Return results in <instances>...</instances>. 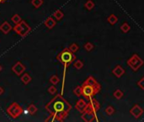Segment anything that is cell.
I'll use <instances>...</instances> for the list:
<instances>
[{
  "label": "cell",
  "mask_w": 144,
  "mask_h": 122,
  "mask_svg": "<svg viewBox=\"0 0 144 122\" xmlns=\"http://www.w3.org/2000/svg\"><path fill=\"white\" fill-rule=\"evenodd\" d=\"M120 30H121V32H124V33H126V32H128L129 30H131V26H129V24L127 22H124L122 25L120 26Z\"/></svg>",
  "instance_id": "ac0fdd59"
},
{
  "label": "cell",
  "mask_w": 144,
  "mask_h": 122,
  "mask_svg": "<svg viewBox=\"0 0 144 122\" xmlns=\"http://www.w3.org/2000/svg\"><path fill=\"white\" fill-rule=\"evenodd\" d=\"M84 7L88 10H92L94 8V3L93 2V0H88V1L85 3Z\"/></svg>",
  "instance_id": "603a6c76"
},
{
  "label": "cell",
  "mask_w": 144,
  "mask_h": 122,
  "mask_svg": "<svg viewBox=\"0 0 144 122\" xmlns=\"http://www.w3.org/2000/svg\"><path fill=\"white\" fill-rule=\"evenodd\" d=\"M25 66L21 62H20V61L16 62L12 66V71L16 75L20 76L25 72Z\"/></svg>",
  "instance_id": "ba28073f"
},
{
  "label": "cell",
  "mask_w": 144,
  "mask_h": 122,
  "mask_svg": "<svg viewBox=\"0 0 144 122\" xmlns=\"http://www.w3.org/2000/svg\"><path fill=\"white\" fill-rule=\"evenodd\" d=\"M45 108L51 114V117H53L52 120L63 121L72 109V105L62 94H57L45 104Z\"/></svg>",
  "instance_id": "6da1fadb"
},
{
  "label": "cell",
  "mask_w": 144,
  "mask_h": 122,
  "mask_svg": "<svg viewBox=\"0 0 144 122\" xmlns=\"http://www.w3.org/2000/svg\"><path fill=\"white\" fill-rule=\"evenodd\" d=\"M53 16H54L56 18V20H57V21H60V20H62V19L63 18L64 16V14L62 10H60V9H57V10H56L54 14H53Z\"/></svg>",
  "instance_id": "e0dca14e"
},
{
  "label": "cell",
  "mask_w": 144,
  "mask_h": 122,
  "mask_svg": "<svg viewBox=\"0 0 144 122\" xmlns=\"http://www.w3.org/2000/svg\"><path fill=\"white\" fill-rule=\"evenodd\" d=\"M107 21L109 22V24H111V25H115L116 24V22L118 21V18H117L115 14H111L110 16L107 18Z\"/></svg>",
  "instance_id": "2e32d148"
},
{
  "label": "cell",
  "mask_w": 144,
  "mask_h": 122,
  "mask_svg": "<svg viewBox=\"0 0 144 122\" xmlns=\"http://www.w3.org/2000/svg\"><path fill=\"white\" fill-rule=\"evenodd\" d=\"M87 106H88V103H86L83 99L80 98L79 100H78V102L76 103L75 108L76 109L79 111L80 113H83L87 109Z\"/></svg>",
  "instance_id": "8fae6325"
},
{
  "label": "cell",
  "mask_w": 144,
  "mask_h": 122,
  "mask_svg": "<svg viewBox=\"0 0 144 122\" xmlns=\"http://www.w3.org/2000/svg\"><path fill=\"white\" fill-rule=\"evenodd\" d=\"M82 87V92H83V96L84 97L85 99H89L92 98L94 95L97 94L98 93H100V91L101 89V86L98 85V86H93L90 85V84L83 82Z\"/></svg>",
  "instance_id": "3957f363"
},
{
  "label": "cell",
  "mask_w": 144,
  "mask_h": 122,
  "mask_svg": "<svg viewBox=\"0 0 144 122\" xmlns=\"http://www.w3.org/2000/svg\"><path fill=\"white\" fill-rule=\"evenodd\" d=\"M143 64H144L143 60L140 58L137 54H136V53H134V54L127 60L128 66L133 71H137L143 65Z\"/></svg>",
  "instance_id": "5b68a950"
},
{
  "label": "cell",
  "mask_w": 144,
  "mask_h": 122,
  "mask_svg": "<svg viewBox=\"0 0 144 122\" xmlns=\"http://www.w3.org/2000/svg\"><path fill=\"white\" fill-rule=\"evenodd\" d=\"M125 69L121 66V65H116L115 68L113 69V70H112V73L113 75L116 76L117 78H120L124 74H125Z\"/></svg>",
  "instance_id": "4fadbf2b"
},
{
  "label": "cell",
  "mask_w": 144,
  "mask_h": 122,
  "mask_svg": "<svg viewBox=\"0 0 144 122\" xmlns=\"http://www.w3.org/2000/svg\"><path fill=\"white\" fill-rule=\"evenodd\" d=\"M73 93L76 95L77 97H81L83 96V92H82V87L80 86H78V87H76L75 88L73 89Z\"/></svg>",
  "instance_id": "7402d4cb"
},
{
  "label": "cell",
  "mask_w": 144,
  "mask_h": 122,
  "mask_svg": "<svg viewBox=\"0 0 144 122\" xmlns=\"http://www.w3.org/2000/svg\"><path fill=\"white\" fill-rule=\"evenodd\" d=\"M31 4L36 9H39L43 4V0H31Z\"/></svg>",
  "instance_id": "ffe728a7"
},
{
  "label": "cell",
  "mask_w": 144,
  "mask_h": 122,
  "mask_svg": "<svg viewBox=\"0 0 144 122\" xmlns=\"http://www.w3.org/2000/svg\"><path fill=\"white\" fill-rule=\"evenodd\" d=\"M137 86L141 88L142 90H144V77H142L141 80L137 82Z\"/></svg>",
  "instance_id": "4dcf8cb0"
},
{
  "label": "cell",
  "mask_w": 144,
  "mask_h": 122,
  "mask_svg": "<svg viewBox=\"0 0 144 122\" xmlns=\"http://www.w3.org/2000/svg\"><path fill=\"white\" fill-rule=\"evenodd\" d=\"M100 109V104L96 99H94V98L89 99V103H88V106H87L86 110H89V111L96 113L97 111H99Z\"/></svg>",
  "instance_id": "52a82bcc"
},
{
  "label": "cell",
  "mask_w": 144,
  "mask_h": 122,
  "mask_svg": "<svg viewBox=\"0 0 144 122\" xmlns=\"http://www.w3.org/2000/svg\"><path fill=\"white\" fill-rule=\"evenodd\" d=\"M83 48H84L86 51L90 52L91 50H93L94 49V45L91 43H89V42H88V43H86L84 45H83Z\"/></svg>",
  "instance_id": "83f0119b"
},
{
  "label": "cell",
  "mask_w": 144,
  "mask_h": 122,
  "mask_svg": "<svg viewBox=\"0 0 144 122\" xmlns=\"http://www.w3.org/2000/svg\"><path fill=\"white\" fill-rule=\"evenodd\" d=\"M76 59V56L74 53L71 52L68 48H64L63 50L59 53L57 56H56V60H58L61 64H63L64 66V71H63V80H62V89L63 91L64 88V82H65V75H66V70L67 68H68L71 64Z\"/></svg>",
  "instance_id": "7a4b0ae2"
},
{
  "label": "cell",
  "mask_w": 144,
  "mask_h": 122,
  "mask_svg": "<svg viewBox=\"0 0 144 122\" xmlns=\"http://www.w3.org/2000/svg\"><path fill=\"white\" fill-rule=\"evenodd\" d=\"M68 49L71 51V52H73V53H76L77 51H78V49H79V47H78V45L77 43H72L70 46H69V48H68Z\"/></svg>",
  "instance_id": "4316f807"
},
{
  "label": "cell",
  "mask_w": 144,
  "mask_h": 122,
  "mask_svg": "<svg viewBox=\"0 0 144 122\" xmlns=\"http://www.w3.org/2000/svg\"><path fill=\"white\" fill-rule=\"evenodd\" d=\"M13 29L18 35H20L22 37H26L30 32H31V27H30L25 21H21L19 24L15 25V26Z\"/></svg>",
  "instance_id": "277c9868"
},
{
  "label": "cell",
  "mask_w": 144,
  "mask_h": 122,
  "mask_svg": "<svg viewBox=\"0 0 144 122\" xmlns=\"http://www.w3.org/2000/svg\"><path fill=\"white\" fill-rule=\"evenodd\" d=\"M1 70H2V66L0 65V72H1Z\"/></svg>",
  "instance_id": "836d02e7"
},
{
  "label": "cell",
  "mask_w": 144,
  "mask_h": 122,
  "mask_svg": "<svg viewBox=\"0 0 144 122\" xmlns=\"http://www.w3.org/2000/svg\"><path fill=\"white\" fill-rule=\"evenodd\" d=\"M11 21H12V22L13 23H14L15 25H17V24H19L22 20H21V18H20V16L19 14H14V16H12V18H11Z\"/></svg>",
  "instance_id": "484cf974"
},
{
  "label": "cell",
  "mask_w": 144,
  "mask_h": 122,
  "mask_svg": "<svg viewBox=\"0 0 144 122\" xmlns=\"http://www.w3.org/2000/svg\"><path fill=\"white\" fill-rule=\"evenodd\" d=\"M23 112V109L20 105H19L17 103H12L9 107L7 108V113L13 118V119H17L19 116Z\"/></svg>",
  "instance_id": "8992f818"
},
{
  "label": "cell",
  "mask_w": 144,
  "mask_h": 122,
  "mask_svg": "<svg viewBox=\"0 0 144 122\" xmlns=\"http://www.w3.org/2000/svg\"><path fill=\"white\" fill-rule=\"evenodd\" d=\"M73 66L75 69H77V70H81V69L83 67V63L82 60H79V59H77L74 61V64H73Z\"/></svg>",
  "instance_id": "cb8c5ba5"
},
{
  "label": "cell",
  "mask_w": 144,
  "mask_h": 122,
  "mask_svg": "<svg viewBox=\"0 0 144 122\" xmlns=\"http://www.w3.org/2000/svg\"><path fill=\"white\" fill-rule=\"evenodd\" d=\"M50 82L52 84V85H56V84H58L59 82H60V79L58 78V76L57 75H53L51 76V78H50Z\"/></svg>",
  "instance_id": "d4e9b609"
},
{
  "label": "cell",
  "mask_w": 144,
  "mask_h": 122,
  "mask_svg": "<svg viewBox=\"0 0 144 122\" xmlns=\"http://www.w3.org/2000/svg\"><path fill=\"white\" fill-rule=\"evenodd\" d=\"M130 114L134 118H136V119H138V118L141 117L142 114H143V109L138 104H135L130 109Z\"/></svg>",
  "instance_id": "30bf717a"
},
{
  "label": "cell",
  "mask_w": 144,
  "mask_h": 122,
  "mask_svg": "<svg viewBox=\"0 0 144 122\" xmlns=\"http://www.w3.org/2000/svg\"><path fill=\"white\" fill-rule=\"evenodd\" d=\"M56 22L54 21V19L52 17H48L47 20L44 21V25L45 26V27H47L48 29H52L56 26Z\"/></svg>",
  "instance_id": "5bb4252c"
},
{
  "label": "cell",
  "mask_w": 144,
  "mask_h": 122,
  "mask_svg": "<svg viewBox=\"0 0 144 122\" xmlns=\"http://www.w3.org/2000/svg\"><path fill=\"white\" fill-rule=\"evenodd\" d=\"M27 110H28V112H29L30 114H35L37 112V108H36V106L35 104H31L29 105Z\"/></svg>",
  "instance_id": "44dd1931"
},
{
  "label": "cell",
  "mask_w": 144,
  "mask_h": 122,
  "mask_svg": "<svg viewBox=\"0 0 144 122\" xmlns=\"http://www.w3.org/2000/svg\"><path fill=\"white\" fill-rule=\"evenodd\" d=\"M48 92H49V93H51V95H54L57 93V89L56 88L55 85H52L48 88Z\"/></svg>",
  "instance_id": "f546056e"
},
{
  "label": "cell",
  "mask_w": 144,
  "mask_h": 122,
  "mask_svg": "<svg viewBox=\"0 0 144 122\" xmlns=\"http://www.w3.org/2000/svg\"><path fill=\"white\" fill-rule=\"evenodd\" d=\"M21 82L25 84V85H27V84H29L30 82H31V80H32V78H31V76H30L29 74H27V73H25V74H23L22 75H21Z\"/></svg>",
  "instance_id": "9a60e30c"
},
{
  "label": "cell",
  "mask_w": 144,
  "mask_h": 122,
  "mask_svg": "<svg viewBox=\"0 0 144 122\" xmlns=\"http://www.w3.org/2000/svg\"><path fill=\"white\" fill-rule=\"evenodd\" d=\"M113 96L115 97L116 99H120V98H122V97L124 96V93H123V92L120 90V89H116L115 92L113 93Z\"/></svg>",
  "instance_id": "d6986e66"
},
{
  "label": "cell",
  "mask_w": 144,
  "mask_h": 122,
  "mask_svg": "<svg viewBox=\"0 0 144 122\" xmlns=\"http://www.w3.org/2000/svg\"><path fill=\"white\" fill-rule=\"evenodd\" d=\"M12 29H13L12 26H11L8 21H3L2 24L0 25V30H1L3 34H5V35L9 34Z\"/></svg>",
  "instance_id": "7c38bea8"
},
{
  "label": "cell",
  "mask_w": 144,
  "mask_h": 122,
  "mask_svg": "<svg viewBox=\"0 0 144 122\" xmlns=\"http://www.w3.org/2000/svg\"><path fill=\"white\" fill-rule=\"evenodd\" d=\"M7 0H0V3H4V2H6Z\"/></svg>",
  "instance_id": "d6a6232c"
},
{
  "label": "cell",
  "mask_w": 144,
  "mask_h": 122,
  "mask_svg": "<svg viewBox=\"0 0 144 122\" xmlns=\"http://www.w3.org/2000/svg\"><path fill=\"white\" fill-rule=\"evenodd\" d=\"M3 92H4V90H3V88L2 87H0V96H1V95L3 93Z\"/></svg>",
  "instance_id": "1f68e13d"
},
{
  "label": "cell",
  "mask_w": 144,
  "mask_h": 122,
  "mask_svg": "<svg viewBox=\"0 0 144 122\" xmlns=\"http://www.w3.org/2000/svg\"><path fill=\"white\" fill-rule=\"evenodd\" d=\"M105 113H106V114L107 115H112V114L115 113V109L113 108L112 106H108L107 108L105 109Z\"/></svg>",
  "instance_id": "f1b7e54d"
},
{
  "label": "cell",
  "mask_w": 144,
  "mask_h": 122,
  "mask_svg": "<svg viewBox=\"0 0 144 122\" xmlns=\"http://www.w3.org/2000/svg\"><path fill=\"white\" fill-rule=\"evenodd\" d=\"M82 119L85 122H91L94 120H98L96 119L95 113L89 111V110H85L84 112L82 113Z\"/></svg>",
  "instance_id": "9c48e42d"
}]
</instances>
